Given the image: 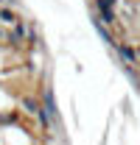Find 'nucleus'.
<instances>
[{
  "instance_id": "f257e3e1",
  "label": "nucleus",
  "mask_w": 140,
  "mask_h": 145,
  "mask_svg": "<svg viewBox=\"0 0 140 145\" xmlns=\"http://www.w3.org/2000/svg\"><path fill=\"white\" fill-rule=\"evenodd\" d=\"M42 106L48 109V114H51V123H53V131H65V126H62V114H59V106H56V95H53L51 87H45L42 89Z\"/></svg>"
},
{
  "instance_id": "f03ea898",
  "label": "nucleus",
  "mask_w": 140,
  "mask_h": 145,
  "mask_svg": "<svg viewBox=\"0 0 140 145\" xmlns=\"http://www.w3.org/2000/svg\"><path fill=\"white\" fill-rule=\"evenodd\" d=\"M115 50H118V56L123 59V64H126V67H135V64L140 61L137 50H135V48H132L129 42H118V45H115Z\"/></svg>"
},
{
  "instance_id": "7ed1b4c3",
  "label": "nucleus",
  "mask_w": 140,
  "mask_h": 145,
  "mask_svg": "<svg viewBox=\"0 0 140 145\" xmlns=\"http://www.w3.org/2000/svg\"><path fill=\"white\" fill-rule=\"evenodd\" d=\"M95 8H98V17L104 20L106 25H115L118 20H115V8L112 6H106V3H101V0H95Z\"/></svg>"
},
{
  "instance_id": "20e7f679",
  "label": "nucleus",
  "mask_w": 140,
  "mask_h": 145,
  "mask_svg": "<svg viewBox=\"0 0 140 145\" xmlns=\"http://www.w3.org/2000/svg\"><path fill=\"white\" fill-rule=\"evenodd\" d=\"M17 20H20V17H17V11H14L9 3H6V6H0V22H6V25H14Z\"/></svg>"
},
{
  "instance_id": "39448f33",
  "label": "nucleus",
  "mask_w": 140,
  "mask_h": 145,
  "mask_svg": "<svg viewBox=\"0 0 140 145\" xmlns=\"http://www.w3.org/2000/svg\"><path fill=\"white\" fill-rule=\"evenodd\" d=\"M9 39H11V45H20V42L25 39V22H22V20H17V22H14V31H11V36H9Z\"/></svg>"
},
{
  "instance_id": "423d86ee",
  "label": "nucleus",
  "mask_w": 140,
  "mask_h": 145,
  "mask_svg": "<svg viewBox=\"0 0 140 145\" xmlns=\"http://www.w3.org/2000/svg\"><path fill=\"white\" fill-rule=\"evenodd\" d=\"M101 3H106V6H112V8L118 6V0H101Z\"/></svg>"
}]
</instances>
